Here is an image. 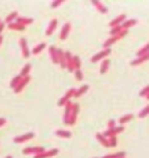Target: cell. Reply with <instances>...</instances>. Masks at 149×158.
I'll list each match as a JSON object with an SVG mask.
<instances>
[{"instance_id": "obj_1", "label": "cell", "mask_w": 149, "mask_h": 158, "mask_svg": "<svg viewBox=\"0 0 149 158\" xmlns=\"http://www.w3.org/2000/svg\"><path fill=\"white\" fill-rule=\"evenodd\" d=\"M111 48H107V49H101L100 52H98L97 54H94L93 56L90 59V61L92 63L99 62V61H103L104 59H107V56L111 54Z\"/></svg>"}, {"instance_id": "obj_2", "label": "cell", "mask_w": 149, "mask_h": 158, "mask_svg": "<svg viewBox=\"0 0 149 158\" xmlns=\"http://www.w3.org/2000/svg\"><path fill=\"white\" fill-rule=\"evenodd\" d=\"M78 113H79V104H78V103H72L71 111H70V117H69V124L68 125L76 124Z\"/></svg>"}, {"instance_id": "obj_3", "label": "cell", "mask_w": 149, "mask_h": 158, "mask_svg": "<svg viewBox=\"0 0 149 158\" xmlns=\"http://www.w3.org/2000/svg\"><path fill=\"white\" fill-rule=\"evenodd\" d=\"M19 45H20V48H21L22 56L25 57V59H28V57L30 56V51H29V47H28L27 39L26 38H20Z\"/></svg>"}, {"instance_id": "obj_4", "label": "cell", "mask_w": 149, "mask_h": 158, "mask_svg": "<svg viewBox=\"0 0 149 158\" xmlns=\"http://www.w3.org/2000/svg\"><path fill=\"white\" fill-rule=\"evenodd\" d=\"M75 91H76V89H75V88H70L68 91H65V94H64V95L60 98V101H58V106H60V107H64L66 102H69V101H70V98H71V97H73Z\"/></svg>"}, {"instance_id": "obj_5", "label": "cell", "mask_w": 149, "mask_h": 158, "mask_svg": "<svg viewBox=\"0 0 149 158\" xmlns=\"http://www.w3.org/2000/svg\"><path fill=\"white\" fill-rule=\"evenodd\" d=\"M124 130H125V127H124V125H119V127H114V128H112V129L105 130V131H104V132H101V134L107 138V137H111V136L119 135V134L122 132Z\"/></svg>"}, {"instance_id": "obj_6", "label": "cell", "mask_w": 149, "mask_h": 158, "mask_svg": "<svg viewBox=\"0 0 149 158\" xmlns=\"http://www.w3.org/2000/svg\"><path fill=\"white\" fill-rule=\"evenodd\" d=\"M35 137V134L34 132H27V134H23V135L17 136L13 138V142L17 143V144H20V143H25V142H28L29 139H32Z\"/></svg>"}, {"instance_id": "obj_7", "label": "cell", "mask_w": 149, "mask_h": 158, "mask_svg": "<svg viewBox=\"0 0 149 158\" xmlns=\"http://www.w3.org/2000/svg\"><path fill=\"white\" fill-rule=\"evenodd\" d=\"M44 151V148L43 147H27V148H23L22 150V153L23 155H39V153L43 152Z\"/></svg>"}, {"instance_id": "obj_8", "label": "cell", "mask_w": 149, "mask_h": 158, "mask_svg": "<svg viewBox=\"0 0 149 158\" xmlns=\"http://www.w3.org/2000/svg\"><path fill=\"white\" fill-rule=\"evenodd\" d=\"M58 152H60V150H58L57 148H55V149H50V150H47V151L44 150L43 152L39 153V155H35L34 158H50V157L56 156Z\"/></svg>"}, {"instance_id": "obj_9", "label": "cell", "mask_w": 149, "mask_h": 158, "mask_svg": "<svg viewBox=\"0 0 149 158\" xmlns=\"http://www.w3.org/2000/svg\"><path fill=\"white\" fill-rule=\"evenodd\" d=\"M64 57H65V68L69 70V72H71L73 73V64H72V53L70 51H65L64 52Z\"/></svg>"}, {"instance_id": "obj_10", "label": "cell", "mask_w": 149, "mask_h": 158, "mask_svg": "<svg viewBox=\"0 0 149 158\" xmlns=\"http://www.w3.org/2000/svg\"><path fill=\"white\" fill-rule=\"evenodd\" d=\"M70 31H71V23H65L63 26H62V29H61V33H60V39L62 41H64V40L68 39V36H69V33H70Z\"/></svg>"}, {"instance_id": "obj_11", "label": "cell", "mask_w": 149, "mask_h": 158, "mask_svg": "<svg viewBox=\"0 0 149 158\" xmlns=\"http://www.w3.org/2000/svg\"><path fill=\"white\" fill-rule=\"evenodd\" d=\"M71 107H72V102L69 101L65 103L64 106V113H63V123L64 124H69V117H70V111H71Z\"/></svg>"}, {"instance_id": "obj_12", "label": "cell", "mask_w": 149, "mask_h": 158, "mask_svg": "<svg viewBox=\"0 0 149 158\" xmlns=\"http://www.w3.org/2000/svg\"><path fill=\"white\" fill-rule=\"evenodd\" d=\"M29 81H30V76H26V77H22L21 81L19 82V85L14 88V93L15 94H19V93H21L23 89H25V87L29 83Z\"/></svg>"}, {"instance_id": "obj_13", "label": "cell", "mask_w": 149, "mask_h": 158, "mask_svg": "<svg viewBox=\"0 0 149 158\" xmlns=\"http://www.w3.org/2000/svg\"><path fill=\"white\" fill-rule=\"evenodd\" d=\"M57 25H58V20H57L56 18L51 19V20H50V23H49V25L47 26V29H45V35H47V36H50V35H51V34L56 31Z\"/></svg>"}, {"instance_id": "obj_14", "label": "cell", "mask_w": 149, "mask_h": 158, "mask_svg": "<svg viewBox=\"0 0 149 158\" xmlns=\"http://www.w3.org/2000/svg\"><path fill=\"white\" fill-rule=\"evenodd\" d=\"M91 4H92V6L93 7H96V10L98 12H100V13H103V14H106L107 12H108V8L106 7L101 1H99V0H92L91 1Z\"/></svg>"}, {"instance_id": "obj_15", "label": "cell", "mask_w": 149, "mask_h": 158, "mask_svg": "<svg viewBox=\"0 0 149 158\" xmlns=\"http://www.w3.org/2000/svg\"><path fill=\"white\" fill-rule=\"evenodd\" d=\"M126 20V14L125 13H122L120 15H118L116 18H114L113 20H111L110 23H108V26H110L111 28H113V27H116V26H119V25H121L124 21Z\"/></svg>"}, {"instance_id": "obj_16", "label": "cell", "mask_w": 149, "mask_h": 158, "mask_svg": "<svg viewBox=\"0 0 149 158\" xmlns=\"http://www.w3.org/2000/svg\"><path fill=\"white\" fill-rule=\"evenodd\" d=\"M15 23H18L19 25H22V26H28V25H32L34 23V19L33 18H29V17H19L15 19Z\"/></svg>"}, {"instance_id": "obj_17", "label": "cell", "mask_w": 149, "mask_h": 158, "mask_svg": "<svg viewBox=\"0 0 149 158\" xmlns=\"http://www.w3.org/2000/svg\"><path fill=\"white\" fill-rule=\"evenodd\" d=\"M48 52H49L50 59H51L53 63L57 64L58 63V60H57V48L54 45H50L49 48H48Z\"/></svg>"}, {"instance_id": "obj_18", "label": "cell", "mask_w": 149, "mask_h": 158, "mask_svg": "<svg viewBox=\"0 0 149 158\" xmlns=\"http://www.w3.org/2000/svg\"><path fill=\"white\" fill-rule=\"evenodd\" d=\"M57 60L58 64L61 66L62 69H65V57H64V51L61 48H57Z\"/></svg>"}, {"instance_id": "obj_19", "label": "cell", "mask_w": 149, "mask_h": 158, "mask_svg": "<svg viewBox=\"0 0 149 158\" xmlns=\"http://www.w3.org/2000/svg\"><path fill=\"white\" fill-rule=\"evenodd\" d=\"M149 60V54H146L143 56H140V57H136V59H134L131 61V66H140V64H142V63L147 62Z\"/></svg>"}, {"instance_id": "obj_20", "label": "cell", "mask_w": 149, "mask_h": 158, "mask_svg": "<svg viewBox=\"0 0 149 158\" xmlns=\"http://www.w3.org/2000/svg\"><path fill=\"white\" fill-rule=\"evenodd\" d=\"M136 23H138V20H136V19H126V20L121 23V27H122V29H126V31H128L131 27L135 26Z\"/></svg>"}, {"instance_id": "obj_21", "label": "cell", "mask_w": 149, "mask_h": 158, "mask_svg": "<svg viewBox=\"0 0 149 158\" xmlns=\"http://www.w3.org/2000/svg\"><path fill=\"white\" fill-rule=\"evenodd\" d=\"M88 85H80L78 89H76V91H75V94H73V97H76V98H78V97H80L82 95H84L86 91L88 90Z\"/></svg>"}, {"instance_id": "obj_22", "label": "cell", "mask_w": 149, "mask_h": 158, "mask_svg": "<svg viewBox=\"0 0 149 158\" xmlns=\"http://www.w3.org/2000/svg\"><path fill=\"white\" fill-rule=\"evenodd\" d=\"M110 63L111 61L108 59H104L101 63H100V68H99V73L103 75V74H106V72L108 70V68H110Z\"/></svg>"}, {"instance_id": "obj_23", "label": "cell", "mask_w": 149, "mask_h": 158, "mask_svg": "<svg viewBox=\"0 0 149 158\" xmlns=\"http://www.w3.org/2000/svg\"><path fill=\"white\" fill-rule=\"evenodd\" d=\"M96 138H97V141L99 142V143L101 144V145H103V147L110 148V145H108V141H107V138H106L105 136L103 135L101 132H97V134H96Z\"/></svg>"}, {"instance_id": "obj_24", "label": "cell", "mask_w": 149, "mask_h": 158, "mask_svg": "<svg viewBox=\"0 0 149 158\" xmlns=\"http://www.w3.org/2000/svg\"><path fill=\"white\" fill-rule=\"evenodd\" d=\"M55 135L58 136V137H62V138H70L72 136V134H71V131H69V130L58 129L55 131Z\"/></svg>"}, {"instance_id": "obj_25", "label": "cell", "mask_w": 149, "mask_h": 158, "mask_svg": "<svg viewBox=\"0 0 149 158\" xmlns=\"http://www.w3.org/2000/svg\"><path fill=\"white\" fill-rule=\"evenodd\" d=\"M30 69H32V63H26L23 67L21 68L20 70V76L21 77H26V76H29V73H30Z\"/></svg>"}, {"instance_id": "obj_26", "label": "cell", "mask_w": 149, "mask_h": 158, "mask_svg": "<svg viewBox=\"0 0 149 158\" xmlns=\"http://www.w3.org/2000/svg\"><path fill=\"white\" fill-rule=\"evenodd\" d=\"M116 41H118V39H116V36H110L108 39H106L105 41H104V44H103V49L111 48V47H112V45H114Z\"/></svg>"}, {"instance_id": "obj_27", "label": "cell", "mask_w": 149, "mask_h": 158, "mask_svg": "<svg viewBox=\"0 0 149 158\" xmlns=\"http://www.w3.org/2000/svg\"><path fill=\"white\" fill-rule=\"evenodd\" d=\"M133 118H134V115L133 114H126V115H124V116H121L120 118L118 119V122H119L120 125H124L126 124V123H128L129 121H132Z\"/></svg>"}, {"instance_id": "obj_28", "label": "cell", "mask_w": 149, "mask_h": 158, "mask_svg": "<svg viewBox=\"0 0 149 158\" xmlns=\"http://www.w3.org/2000/svg\"><path fill=\"white\" fill-rule=\"evenodd\" d=\"M47 47V44L45 42H40L39 45H36L35 47H34L33 49H32V53L30 54H34V55H37V54H40L41 52L43 51L44 48Z\"/></svg>"}, {"instance_id": "obj_29", "label": "cell", "mask_w": 149, "mask_h": 158, "mask_svg": "<svg viewBox=\"0 0 149 158\" xmlns=\"http://www.w3.org/2000/svg\"><path fill=\"white\" fill-rule=\"evenodd\" d=\"M7 27L8 29H12V31H19V32H22V31H25V26H22V25H19L18 23H7Z\"/></svg>"}, {"instance_id": "obj_30", "label": "cell", "mask_w": 149, "mask_h": 158, "mask_svg": "<svg viewBox=\"0 0 149 158\" xmlns=\"http://www.w3.org/2000/svg\"><path fill=\"white\" fill-rule=\"evenodd\" d=\"M19 17V13H18L17 11H13V12H11L7 17L5 18V23H14L15 21V19Z\"/></svg>"}, {"instance_id": "obj_31", "label": "cell", "mask_w": 149, "mask_h": 158, "mask_svg": "<svg viewBox=\"0 0 149 158\" xmlns=\"http://www.w3.org/2000/svg\"><path fill=\"white\" fill-rule=\"evenodd\" d=\"M72 64H73V69L82 68V60L78 55H72Z\"/></svg>"}, {"instance_id": "obj_32", "label": "cell", "mask_w": 149, "mask_h": 158, "mask_svg": "<svg viewBox=\"0 0 149 158\" xmlns=\"http://www.w3.org/2000/svg\"><path fill=\"white\" fill-rule=\"evenodd\" d=\"M103 158H126V152L125 151H119V152L108 153V155H105Z\"/></svg>"}, {"instance_id": "obj_33", "label": "cell", "mask_w": 149, "mask_h": 158, "mask_svg": "<svg viewBox=\"0 0 149 158\" xmlns=\"http://www.w3.org/2000/svg\"><path fill=\"white\" fill-rule=\"evenodd\" d=\"M146 54H149V44H146L142 48H140V49L136 52V57L143 56Z\"/></svg>"}, {"instance_id": "obj_34", "label": "cell", "mask_w": 149, "mask_h": 158, "mask_svg": "<svg viewBox=\"0 0 149 158\" xmlns=\"http://www.w3.org/2000/svg\"><path fill=\"white\" fill-rule=\"evenodd\" d=\"M21 79H22V77L20 76V75H15V76H14V77L11 80V82H10V87L14 89V88H15V87L19 85V82L21 81Z\"/></svg>"}, {"instance_id": "obj_35", "label": "cell", "mask_w": 149, "mask_h": 158, "mask_svg": "<svg viewBox=\"0 0 149 158\" xmlns=\"http://www.w3.org/2000/svg\"><path fill=\"white\" fill-rule=\"evenodd\" d=\"M107 141H108V145H110V148H114L118 145V138H116V136L107 137Z\"/></svg>"}, {"instance_id": "obj_36", "label": "cell", "mask_w": 149, "mask_h": 158, "mask_svg": "<svg viewBox=\"0 0 149 158\" xmlns=\"http://www.w3.org/2000/svg\"><path fill=\"white\" fill-rule=\"evenodd\" d=\"M139 95L141 97H144L146 100H149V85H146L143 89L139 93Z\"/></svg>"}, {"instance_id": "obj_37", "label": "cell", "mask_w": 149, "mask_h": 158, "mask_svg": "<svg viewBox=\"0 0 149 158\" xmlns=\"http://www.w3.org/2000/svg\"><path fill=\"white\" fill-rule=\"evenodd\" d=\"M148 114H149V106H146L142 110H140V113L138 114V116L140 118H144V117L148 116Z\"/></svg>"}, {"instance_id": "obj_38", "label": "cell", "mask_w": 149, "mask_h": 158, "mask_svg": "<svg viewBox=\"0 0 149 158\" xmlns=\"http://www.w3.org/2000/svg\"><path fill=\"white\" fill-rule=\"evenodd\" d=\"M121 31H122L121 25H119V26H116V27L111 28V31H110V35H111V36H114V35H116L118 33H120Z\"/></svg>"}, {"instance_id": "obj_39", "label": "cell", "mask_w": 149, "mask_h": 158, "mask_svg": "<svg viewBox=\"0 0 149 158\" xmlns=\"http://www.w3.org/2000/svg\"><path fill=\"white\" fill-rule=\"evenodd\" d=\"M73 73H75L76 80H78V81H82V80L84 79V74H83V72H82V69H75Z\"/></svg>"}, {"instance_id": "obj_40", "label": "cell", "mask_w": 149, "mask_h": 158, "mask_svg": "<svg viewBox=\"0 0 149 158\" xmlns=\"http://www.w3.org/2000/svg\"><path fill=\"white\" fill-rule=\"evenodd\" d=\"M63 2H64V0H54V1H51L50 7H51V8H58Z\"/></svg>"}, {"instance_id": "obj_41", "label": "cell", "mask_w": 149, "mask_h": 158, "mask_svg": "<svg viewBox=\"0 0 149 158\" xmlns=\"http://www.w3.org/2000/svg\"><path fill=\"white\" fill-rule=\"evenodd\" d=\"M127 34H128V31H126V29H122L120 33H118L116 35H114V36H116V39H118V41H119V40H121L122 38H125Z\"/></svg>"}, {"instance_id": "obj_42", "label": "cell", "mask_w": 149, "mask_h": 158, "mask_svg": "<svg viewBox=\"0 0 149 158\" xmlns=\"http://www.w3.org/2000/svg\"><path fill=\"white\" fill-rule=\"evenodd\" d=\"M116 119H110L108 122H107V129H112V128H114V127H116Z\"/></svg>"}, {"instance_id": "obj_43", "label": "cell", "mask_w": 149, "mask_h": 158, "mask_svg": "<svg viewBox=\"0 0 149 158\" xmlns=\"http://www.w3.org/2000/svg\"><path fill=\"white\" fill-rule=\"evenodd\" d=\"M6 122H7V121H6L5 117H0V128H1L2 125H5Z\"/></svg>"}, {"instance_id": "obj_44", "label": "cell", "mask_w": 149, "mask_h": 158, "mask_svg": "<svg viewBox=\"0 0 149 158\" xmlns=\"http://www.w3.org/2000/svg\"><path fill=\"white\" fill-rule=\"evenodd\" d=\"M4 28H5V23L1 21V23H0V35H1V32L4 31Z\"/></svg>"}, {"instance_id": "obj_45", "label": "cell", "mask_w": 149, "mask_h": 158, "mask_svg": "<svg viewBox=\"0 0 149 158\" xmlns=\"http://www.w3.org/2000/svg\"><path fill=\"white\" fill-rule=\"evenodd\" d=\"M2 40H4V35H0V46L2 44Z\"/></svg>"}, {"instance_id": "obj_46", "label": "cell", "mask_w": 149, "mask_h": 158, "mask_svg": "<svg viewBox=\"0 0 149 158\" xmlns=\"http://www.w3.org/2000/svg\"><path fill=\"white\" fill-rule=\"evenodd\" d=\"M6 158H13V156H12V155H8V156H6Z\"/></svg>"}, {"instance_id": "obj_47", "label": "cell", "mask_w": 149, "mask_h": 158, "mask_svg": "<svg viewBox=\"0 0 149 158\" xmlns=\"http://www.w3.org/2000/svg\"><path fill=\"white\" fill-rule=\"evenodd\" d=\"M93 158H98V157H93Z\"/></svg>"}, {"instance_id": "obj_48", "label": "cell", "mask_w": 149, "mask_h": 158, "mask_svg": "<svg viewBox=\"0 0 149 158\" xmlns=\"http://www.w3.org/2000/svg\"><path fill=\"white\" fill-rule=\"evenodd\" d=\"M0 23H1V20H0Z\"/></svg>"}]
</instances>
